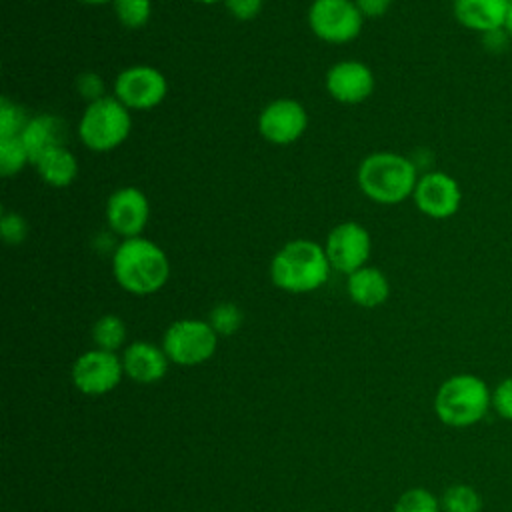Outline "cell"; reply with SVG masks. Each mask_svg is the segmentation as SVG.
Masks as SVG:
<instances>
[{"mask_svg":"<svg viewBox=\"0 0 512 512\" xmlns=\"http://www.w3.org/2000/svg\"><path fill=\"white\" fill-rule=\"evenodd\" d=\"M112 274L126 292L148 296L168 282L170 262L156 242L144 236L124 238L112 254Z\"/></svg>","mask_w":512,"mask_h":512,"instance_id":"6da1fadb","label":"cell"},{"mask_svg":"<svg viewBox=\"0 0 512 512\" xmlns=\"http://www.w3.org/2000/svg\"><path fill=\"white\" fill-rule=\"evenodd\" d=\"M330 270L332 266L324 246L304 238L286 242L270 262V278L274 286L292 294L318 290L326 284Z\"/></svg>","mask_w":512,"mask_h":512,"instance_id":"7a4b0ae2","label":"cell"},{"mask_svg":"<svg viewBox=\"0 0 512 512\" xmlns=\"http://www.w3.org/2000/svg\"><path fill=\"white\" fill-rule=\"evenodd\" d=\"M416 182V164L392 150L372 152L358 166V186L376 204L404 202L414 194Z\"/></svg>","mask_w":512,"mask_h":512,"instance_id":"3957f363","label":"cell"},{"mask_svg":"<svg viewBox=\"0 0 512 512\" xmlns=\"http://www.w3.org/2000/svg\"><path fill=\"white\" fill-rule=\"evenodd\" d=\"M492 408L488 384L474 374L446 378L434 396V412L440 422L452 428H466L480 422Z\"/></svg>","mask_w":512,"mask_h":512,"instance_id":"277c9868","label":"cell"},{"mask_svg":"<svg viewBox=\"0 0 512 512\" xmlns=\"http://www.w3.org/2000/svg\"><path fill=\"white\" fill-rule=\"evenodd\" d=\"M130 110L116 96H102L88 102L78 122V136L92 152L118 148L130 134Z\"/></svg>","mask_w":512,"mask_h":512,"instance_id":"5b68a950","label":"cell"},{"mask_svg":"<svg viewBox=\"0 0 512 512\" xmlns=\"http://www.w3.org/2000/svg\"><path fill=\"white\" fill-rule=\"evenodd\" d=\"M218 334L208 320L182 318L172 322L162 338V348L170 362L178 366H198L212 358Z\"/></svg>","mask_w":512,"mask_h":512,"instance_id":"8992f818","label":"cell"},{"mask_svg":"<svg viewBox=\"0 0 512 512\" xmlns=\"http://www.w3.org/2000/svg\"><path fill=\"white\" fill-rule=\"evenodd\" d=\"M364 16L354 0H314L308 8V24L316 38L328 44L352 42L362 30Z\"/></svg>","mask_w":512,"mask_h":512,"instance_id":"52a82bcc","label":"cell"},{"mask_svg":"<svg viewBox=\"0 0 512 512\" xmlns=\"http://www.w3.org/2000/svg\"><path fill=\"white\" fill-rule=\"evenodd\" d=\"M166 76L148 64L124 68L114 80V96L128 110H152L166 98Z\"/></svg>","mask_w":512,"mask_h":512,"instance_id":"ba28073f","label":"cell"},{"mask_svg":"<svg viewBox=\"0 0 512 512\" xmlns=\"http://www.w3.org/2000/svg\"><path fill=\"white\" fill-rule=\"evenodd\" d=\"M124 376L122 358L108 350H88L72 364V382L86 396H102L114 390Z\"/></svg>","mask_w":512,"mask_h":512,"instance_id":"9c48e42d","label":"cell"},{"mask_svg":"<svg viewBox=\"0 0 512 512\" xmlns=\"http://www.w3.org/2000/svg\"><path fill=\"white\" fill-rule=\"evenodd\" d=\"M370 234L358 222H340L326 236V256L334 270L342 274H352L354 270L366 266L370 258Z\"/></svg>","mask_w":512,"mask_h":512,"instance_id":"30bf717a","label":"cell"},{"mask_svg":"<svg viewBox=\"0 0 512 512\" xmlns=\"http://www.w3.org/2000/svg\"><path fill=\"white\" fill-rule=\"evenodd\" d=\"M412 200L424 216L434 220H446L460 210L462 190L454 176L432 170L418 178Z\"/></svg>","mask_w":512,"mask_h":512,"instance_id":"8fae6325","label":"cell"},{"mask_svg":"<svg viewBox=\"0 0 512 512\" xmlns=\"http://www.w3.org/2000/svg\"><path fill=\"white\" fill-rule=\"evenodd\" d=\"M308 126L304 106L294 98H278L268 102L258 116V130L264 140L284 146L296 142Z\"/></svg>","mask_w":512,"mask_h":512,"instance_id":"7c38bea8","label":"cell"},{"mask_svg":"<svg viewBox=\"0 0 512 512\" xmlns=\"http://www.w3.org/2000/svg\"><path fill=\"white\" fill-rule=\"evenodd\" d=\"M106 222L112 232L122 238L142 236L150 218V204L146 194L136 186H122L106 200Z\"/></svg>","mask_w":512,"mask_h":512,"instance_id":"4fadbf2b","label":"cell"},{"mask_svg":"<svg viewBox=\"0 0 512 512\" xmlns=\"http://www.w3.org/2000/svg\"><path fill=\"white\" fill-rule=\"evenodd\" d=\"M326 90L340 104H360L374 90V74L360 60H342L326 72Z\"/></svg>","mask_w":512,"mask_h":512,"instance_id":"5bb4252c","label":"cell"},{"mask_svg":"<svg viewBox=\"0 0 512 512\" xmlns=\"http://www.w3.org/2000/svg\"><path fill=\"white\" fill-rule=\"evenodd\" d=\"M168 356L164 348L152 342H132L126 346L122 354L124 374L138 384H152L166 376L168 372Z\"/></svg>","mask_w":512,"mask_h":512,"instance_id":"9a60e30c","label":"cell"},{"mask_svg":"<svg viewBox=\"0 0 512 512\" xmlns=\"http://www.w3.org/2000/svg\"><path fill=\"white\" fill-rule=\"evenodd\" d=\"M510 0H454L452 10L458 24L464 28L488 34L504 28Z\"/></svg>","mask_w":512,"mask_h":512,"instance_id":"2e32d148","label":"cell"},{"mask_svg":"<svg viewBox=\"0 0 512 512\" xmlns=\"http://www.w3.org/2000/svg\"><path fill=\"white\" fill-rule=\"evenodd\" d=\"M346 292L352 302L362 308H376L384 304L390 296V282L380 268L362 266L348 274Z\"/></svg>","mask_w":512,"mask_h":512,"instance_id":"e0dca14e","label":"cell"},{"mask_svg":"<svg viewBox=\"0 0 512 512\" xmlns=\"http://www.w3.org/2000/svg\"><path fill=\"white\" fill-rule=\"evenodd\" d=\"M64 126L62 120L52 114H36L24 126L20 138L30 154V164H34L44 152L62 144Z\"/></svg>","mask_w":512,"mask_h":512,"instance_id":"ac0fdd59","label":"cell"},{"mask_svg":"<svg viewBox=\"0 0 512 512\" xmlns=\"http://www.w3.org/2000/svg\"><path fill=\"white\" fill-rule=\"evenodd\" d=\"M32 166L36 168L38 176L52 188H66L78 176V160L64 144L44 152Z\"/></svg>","mask_w":512,"mask_h":512,"instance_id":"d6986e66","label":"cell"},{"mask_svg":"<svg viewBox=\"0 0 512 512\" xmlns=\"http://www.w3.org/2000/svg\"><path fill=\"white\" fill-rule=\"evenodd\" d=\"M92 340L96 348L116 352L126 342V324L116 314L100 316L92 326Z\"/></svg>","mask_w":512,"mask_h":512,"instance_id":"ffe728a7","label":"cell"},{"mask_svg":"<svg viewBox=\"0 0 512 512\" xmlns=\"http://www.w3.org/2000/svg\"><path fill=\"white\" fill-rule=\"evenodd\" d=\"M442 512H480L482 498L468 484H452L444 490L440 498Z\"/></svg>","mask_w":512,"mask_h":512,"instance_id":"44dd1931","label":"cell"},{"mask_svg":"<svg viewBox=\"0 0 512 512\" xmlns=\"http://www.w3.org/2000/svg\"><path fill=\"white\" fill-rule=\"evenodd\" d=\"M114 14L124 28L138 30L148 24L152 14L150 0H112Z\"/></svg>","mask_w":512,"mask_h":512,"instance_id":"7402d4cb","label":"cell"},{"mask_svg":"<svg viewBox=\"0 0 512 512\" xmlns=\"http://www.w3.org/2000/svg\"><path fill=\"white\" fill-rule=\"evenodd\" d=\"M30 162V154L20 136L0 138V172L2 176L18 174Z\"/></svg>","mask_w":512,"mask_h":512,"instance_id":"603a6c76","label":"cell"},{"mask_svg":"<svg viewBox=\"0 0 512 512\" xmlns=\"http://www.w3.org/2000/svg\"><path fill=\"white\" fill-rule=\"evenodd\" d=\"M242 310L234 302H220L210 310L208 322L218 336H232L242 326Z\"/></svg>","mask_w":512,"mask_h":512,"instance_id":"cb8c5ba5","label":"cell"},{"mask_svg":"<svg viewBox=\"0 0 512 512\" xmlns=\"http://www.w3.org/2000/svg\"><path fill=\"white\" fill-rule=\"evenodd\" d=\"M440 500L426 488H410L400 494L392 512H440Z\"/></svg>","mask_w":512,"mask_h":512,"instance_id":"d4e9b609","label":"cell"},{"mask_svg":"<svg viewBox=\"0 0 512 512\" xmlns=\"http://www.w3.org/2000/svg\"><path fill=\"white\" fill-rule=\"evenodd\" d=\"M28 116L16 102H10L8 98H2L0 102V138H12L20 136L24 126L28 124Z\"/></svg>","mask_w":512,"mask_h":512,"instance_id":"484cf974","label":"cell"},{"mask_svg":"<svg viewBox=\"0 0 512 512\" xmlns=\"http://www.w3.org/2000/svg\"><path fill=\"white\" fill-rule=\"evenodd\" d=\"M0 228H2V238L8 244H20L28 236V222L16 212H4L0 220Z\"/></svg>","mask_w":512,"mask_h":512,"instance_id":"4316f807","label":"cell"},{"mask_svg":"<svg viewBox=\"0 0 512 512\" xmlns=\"http://www.w3.org/2000/svg\"><path fill=\"white\" fill-rule=\"evenodd\" d=\"M492 408L500 418L512 420V376L498 382V386L492 390Z\"/></svg>","mask_w":512,"mask_h":512,"instance_id":"83f0119b","label":"cell"},{"mask_svg":"<svg viewBox=\"0 0 512 512\" xmlns=\"http://www.w3.org/2000/svg\"><path fill=\"white\" fill-rule=\"evenodd\" d=\"M224 6L236 20H252L260 14L264 0H224Z\"/></svg>","mask_w":512,"mask_h":512,"instance_id":"f1b7e54d","label":"cell"},{"mask_svg":"<svg viewBox=\"0 0 512 512\" xmlns=\"http://www.w3.org/2000/svg\"><path fill=\"white\" fill-rule=\"evenodd\" d=\"M78 92L84 96V98H88V102H92V100H98V98H102L104 94V82H102V78L98 76V74H94V72H84L80 78H78Z\"/></svg>","mask_w":512,"mask_h":512,"instance_id":"f546056e","label":"cell"},{"mask_svg":"<svg viewBox=\"0 0 512 512\" xmlns=\"http://www.w3.org/2000/svg\"><path fill=\"white\" fill-rule=\"evenodd\" d=\"M364 18L384 16L392 4V0H354Z\"/></svg>","mask_w":512,"mask_h":512,"instance_id":"4dcf8cb0","label":"cell"},{"mask_svg":"<svg viewBox=\"0 0 512 512\" xmlns=\"http://www.w3.org/2000/svg\"><path fill=\"white\" fill-rule=\"evenodd\" d=\"M504 32L508 34V38L512 40V2L508 6V12H506V20H504Z\"/></svg>","mask_w":512,"mask_h":512,"instance_id":"1f68e13d","label":"cell"},{"mask_svg":"<svg viewBox=\"0 0 512 512\" xmlns=\"http://www.w3.org/2000/svg\"><path fill=\"white\" fill-rule=\"evenodd\" d=\"M78 2L90 4V6H100V4H108V2H112V0H78Z\"/></svg>","mask_w":512,"mask_h":512,"instance_id":"d6a6232c","label":"cell"},{"mask_svg":"<svg viewBox=\"0 0 512 512\" xmlns=\"http://www.w3.org/2000/svg\"><path fill=\"white\" fill-rule=\"evenodd\" d=\"M194 2H200V4H216V2H224V0H194Z\"/></svg>","mask_w":512,"mask_h":512,"instance_id":"836d02e7","label":"cell"},{"mask_svg":"<svg viewBox=\"0 0 512 512\" xmlns=\"http://www.w3.org/2000/svg\"><path fill=\"white\" fill-rule=\"evenodd\" d=\"M510 2H512V0H510Z\"/></svg>","mask_w":512,"mask_h":512,"instance_id":"e575fe53","label":"cell"}]
</instances>
